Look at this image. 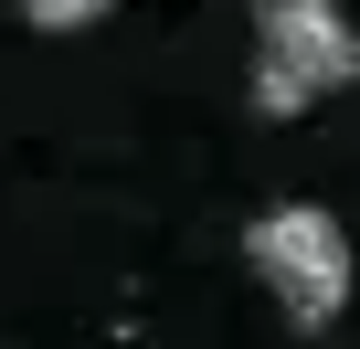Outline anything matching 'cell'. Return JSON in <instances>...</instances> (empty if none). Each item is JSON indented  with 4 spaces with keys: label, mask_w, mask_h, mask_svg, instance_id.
<instances>
[{
    "label": "cell",
    "mask_w": 360,
    "mask_h": 349,
    "mask_svg": "<svg viewBox=\"0 0 360 349\" xmlns=\"http://www.w3.org/2000/svg\"><path fill=\"white\" fill-rule=\"evenodd\" d=\"M244 265L276 286L286 328H328V317L349 307V233H339V212H318V202H276V212H255Z\"/></svg>",
    "instance_id": "cell-2"
},
{
    "label": "cell",
    "mask_w": 360,
    "mask_h": 349,
    "mask_svg": "<svg viewBox=\"0 0 360 349\" xmlns=\"http://www.w3.org/2000/svg\"><path fill=\"white\" fill-rule=\"evenodd\" d=\"M360 85V32L339 0H255V117H307Z\"/></svg>",
    "instance_id": "cell-1"
},
{
    "label": "cell",
    "mask_w": 360,
    "mask_h": 349,
    "mask_svg": "<svg viewBox=\"0 0 360 349\" xmlns=\"http://www.w3.org/2000/svg\"><path fill=\"white\" fill-rule=\"evenodd\" d=\"M106 11H117V0H22V22H32V32H96Z\"/></svg>",
    "instance_id": "cell-3"
}]
</instances>
